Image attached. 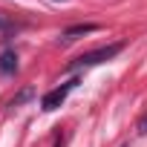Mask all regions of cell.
<instances>
[{
    "instance_id": "obj_1",
    "label": "cell",
    "mask_w": 147,
    "mask_h": 147,
    "mask_svg": "<svg viewBox=\"0 0 147 147\" xmlns=\"http://www.w3.org/2000/svg\"><path fill=\"white\" fill-rule=\"evenodd\" d=\"M124 49V43L118 40V43H110V46H98V49H90V52H84V55H78L75 61L69 63V69H87V66H98V63H107V61H113L118 52Z\"/></svg>"
},
{
    "instance_id": "obj_2",
    "label": "cell",
    "mask_w": 147,
    "mask_h": 147,
    "mask_svg": "<svg viewBox=\"0 0 147 147\" xmlns=\"http://www.w3.org/2000/svg\"><path fill=\"white\" fill-rule=\"evenodd\" d=\"M78 87V78H69L66 84H61V87H55V90H49L43 98H40V110H46V113H52V110H58L63 101H66V95Z\"/></svg>"
},
{
    "instance_id": "obj_3",
    "label": "cell",
    "mask_w": 147,
    "mask_h": 147,
    "mask_svg": "<svg viewBox=\"0 0 147 147\" xmlns=\"http://www.w3.org/2000/svg\"><path fill=\"white\" fill-rule=\"evenodd\" d=\"M15 72H18V52L3 49L0 52V75H15Z\"/></svg>"
},
{
    "instance_id": "obj_4",
    "label": "cell",
    "mask_w": 147,
    "mask_h": 147,
    "mask_svg": "<svg viewBox=\"0 0 147 147\" xmlns=\"http://www.w3.org/2000/svg\"><path fill=\"white\" fill-rule=\"evenodd\" d=\"M98 26L95 23H78V26H69L63 35H61V40L66 43V40H75V38H84V35H92Z\"/></svg>"
},
{
    "instance_id": "obj_5",
    "label": "cell",
    "mask_w": 147,
    "mask_h": 147,
    "mask_svg": "<svg viewBox=\"0 0 147 147\" xmlns=\"http://www.w3.org/2000/svg\"><path fill=\"white\" fill-rule=\"evenodd\" d=\"M32 95H35V90H32V87H26V90H20V92L15 95V101H12V104H15V107H20V104H23V101H29Z\"/></svg>"
},
{
    "instance_id": "obj_6",
    "label": "cell",
    "mask_w": 147,
    "mask_h": 147,
    "mask_svg": "<svg viewBox=\"0 0 147 147\" xmlns=\"http://www.w3.org/2000/svg\"><path fill=\"white\" fill-rule=\"evenodd\" d=\"M136 130H138V136H147V113L138 118V127H136Z\"/></svg>"
},
{
    "instance_id": "obj_7",
    "label": "cell",
    "mask_w": 147,
    "mask_h": 147,
    "mask_svg": "<svg viewBox=\"0 0 147 147\" xmlns=\"http://www.w3.org/2000/svg\"><path fill=\"white\" fill-rule=\"evenodd\" d=\"M3 26H6V20H3V15H0V29H3Z\"/></svg>"
}]
</instances>
